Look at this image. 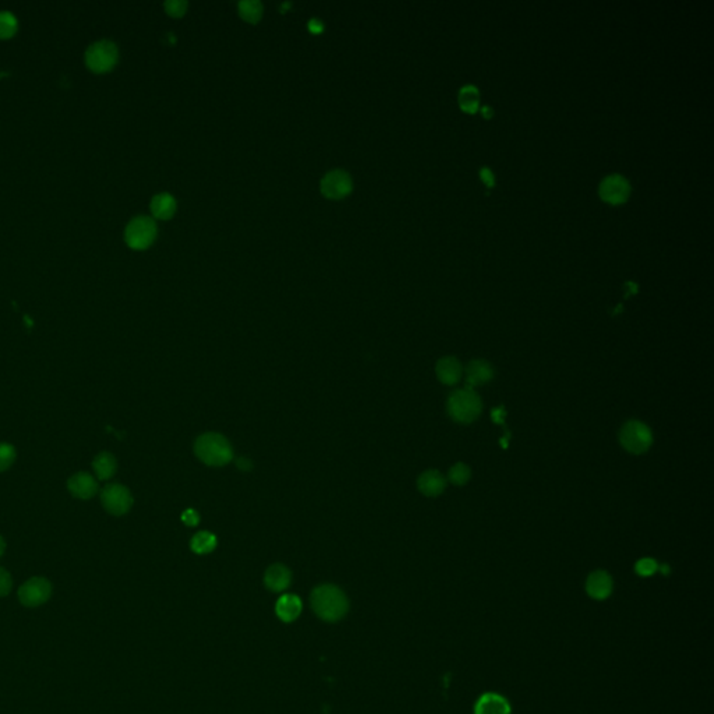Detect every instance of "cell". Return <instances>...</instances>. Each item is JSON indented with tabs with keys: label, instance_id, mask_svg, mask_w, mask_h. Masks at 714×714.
Returning a JSON list of instances; mask_svg holds the SVG:
<instances>
[{
	"label": "cell",
	"instance_id": "cell-1",
	"mask_svg": "<svg viewBox=\"0 0 714 714\" xmlns=\"http://www.w3.org/2000/svg\"><path fill=\"white\" fill-rule=\"evenodd\" d=\"M311 609L327 623L341 621L349 611L346 595L335 585H321L311 592Z\"/></svg>",
	"mask_w": 714,
	"mask_h": 714
},
{
	"label": "cell",
	"instance_id": "cell-2",
	"mask_svg": "<svg viewBox=\"0 0 714 714\" xmlns=\"http://www.w3.org/2000/svg\"><path fill=\"white\" fill-rule=\"evenodd\" d=\"M197 458L208 466L221 468L233 459V449L226 437L218 433H205L194 442Z\"/></svg>",
	"mask_w": 714,
	"mask_h": 714
},
{
	"label": "cell",
	"instance_id": "cell-3",
	"mask_svg": "<svg viewBox=\"0 0 714 714\" xmlns=\"http://www.w3.org/2000/svg\"><path fill=\"white\" fill-rule=\"evenodd\" d=\"M447 410L452 420L462 424H469L480 416L482 401L473 389H458L449 396Z\"/></svg>",
	"mask_w": 714,
	"mask_h": 714
},
{
	"label": "cell",
	"instance_id": "cell-4",
	"mask_svg": "<svg viewBox=\"0 0 714 714\" xmlns=\"http://www.w3.org/2000/svg\"><path fill=\"white\" fill-rule=\"evenodd\" d=\"M621 445L634 455H641L649 451L653 444V434L650 429L638 420L625 423L620 431Z\"/></svg>",
	"mask_w": 714,
	"mask_h": 714
},
{
	"label": "cell",
	"instance_id": "cell-5",
	"mask_svg": "<svg viewBox=\"0 0 714 714\" xmlns=\"http://www.w3.org/2000/svg\"><path fill=\"white\" fill-rule=\"evenodd\" d=\"M156 223L149 216H137L128 222L124 230L126 243L134 250L149 247L156 237Z\"/></svg>",
	"mask_w": 714,
	"mask_h": 714
},
{
	"label": "cell",
	"instance_id": "cell-6",
	"mask_svg": "<svg viewBox=\"0 0 714 714\" xmlns=\"http://www.w3.org/2000/svg\"><path fill=\"white\" fill-rule=\"evenodd\" d=\"M117 46L107 39L94 42L85 52L87 66L96 73H105L110 70L117 63Z\"/></svg>",
	"mask_w": 714,
	"mask_h": 714
},
{
	"label": "cell",
	"instance_id": "cell-7",
	"mask_svg": "<svg viewBox=\"0 0 714 714\" xmlns=\"http://www.w3.org/2000/svg\"><path fill=\"white\" fill-rule=\"evenodd\" d=\"M101 501L103 508L114 515L121 516L133 507V497L127 487L121 484H107L101 491Z\"/></svg>",
	"mask_w": 714,
	"mask_h": 714
},
{
	"label": "cell",
	"instance_id": "cell-8",
	"mask_svg": "<svg viewBox=\"0 0 714 714\" xmlns=\"http://www.w3.org/2000/svg\"><path fill=\"white\" fill-rule=\"evenodd\" d=\"M353 190V181L345 170H331L321 180V193L328 200H342Z\"/></svg>",
	"mask_w": 714,
	"mask_h": 714
},
{
	"label": "cell",
	"instance_id": "cell-9",
	"mask_svg": "<svg viewBox=\"0 0 714 714\" xmlns=\"http://www.w3.org/2000/svg\"><path fill=\"white\" fill-rule=\"evenodd\" d=\"M52 585L45 578H32L27 581L18 590L20 602L27 607H38L49 600Z\"/></svg>",
	"mask_w": 714,
	"mask_h": 714
},
{
	"label": "cell",
	"instance_id": "cell-10",
	"mask_svg": "<svg viewBox=\"0 0 714 714\" xmlns=\"http://www.w3.org/2000/svg\"><path fill=\"white\" fill-rule=\"evenodd\" d=\"M600 197L613 205L623 204L628 200L631 194V184L630 181L621 176V174H610L600 183Z\"/></svg>",
	"mask_w": 714,
	"mask_h": 714
},
{
	"label": "cell",
	"instance_id": "cell-11",
	"mask_svg": "<svg viewBox=\"0 0 714 714\" xmlns=\"http://www.w3.org/2000/svg\"><path fill=\"white\" fill-rule=\"evenodd\" d=\"M613 578L606 571H595L586 579V593L593 600H606L613 593Z\"/></svg>",
	"mask_w": 714,
	"mask_h": 714
},
{
	"label": "cell",
	"instance_id": "cell-12",
	"mask_svg": "<svg viewBox=\"0 0 714 714\" xmlns=\"http://www.w3.org/2000/svg\"><path fill=\"white\" fill-rule=\"evenodd\" d=\"M67 489L73 497L80 500H89L98 493V483L91 475L80 472L68 479Z\"/></svg>",
	"mask_w": 714,
	"mask_h": 714
},
{
	"label": "cell",
	"instance_id": "cell-13",
	"mask_svg": "<svg viewBox=\"0 0 714 714\" xmlns=\"http://www.w3.org/2000/svg\"><path fill=\"white\" fill-rule=\"evenodd\" d=\"M511 711L507 698L494 692L483 694L475 705V714H511Z\"/></svg>",
	"mask_w": 714,
	"mask_h": 714
},
{
	"label": "cell",
	"instance_id": "cell-14",
	"mask_svg": "<svg viewBox=\"0 0 714 714\" xmlns=\"http://www.w3.org/2000/svg\"><path fill=\"white\" fill-rule=\"evenodd\" d=\"M264 583L271 592H283L292 583V572L282 564H274L267 570Z\"/></svg>",
	"mask_w": 714,
	"mask_h": 714
},
{
	"label": "cell",
	"instance_id": "cell-15",
	"mask_svg": "<svg viewBox=\"0 0 714 714\" xmlns=\"http://www.w3.org/2000/svg\"><path fill=\"white\" fill-rule=\"evenodd\" d=\"M494 377V370L486 360H473L466 367V385L469 389L487 384Z\"/></svg>",
	"mask_w": 714,
	"mask_h": 714
},
{
	"label": "cell",
	"instance_id": "cell-16",
	"mask_svg": "<svg viewBox=\"0 0 714 714\" xmlns=\"http://www.w3.org/2000/svg\"><path fill=\"white\" fill-rule=\"evenodd\" d=\"M447 486L444 476L438 470H427L420 475L417 480V487L422 494L426 497H437L440 496Z\"/></svg>",
	"mask_w": 714,
	"mask_h": 714
},
{
	"label": "cell",
	"instance_id": "cell-17",
	"mask_svg": "<svg viewBox=\"0 0 714 714\" xmlns=\"http://www.w3.org/2000/svg\"><path fill=\"white\" fill-rule=\"evenodd\" d=\"M436 373L438 380L445 385L456 384L462 377V366L455 357H442L436 367Z\"/></svg>",
	"mask_w": 714,
	"mask_h": 714
},
{
	"label": "cell",
	"instance_id": "cell-18",
	"mask_svg": "<svg viewBox=\"0 0 714 714\" xmlns=\"http://www.w3.org/2000/svg\"><path fill=\"white\" fill-rule=\"evenodd\" d=\"M302 600L295 595H285L282 596L275 607L276 616L283 623H293L302 613Z\"/></svg>",
	"mask_w": 714,
	"mask_h": 714
},
{
	"label": "cell",
	"instance_id": "cell-19",
	"mask_svg": "<svg viewBox=\"0 0 714 714\" xmlns=\"http://www.w3.org/2000/svg\"><path fill=\"white\" fill-rule=\"evenodd\" d=\"M176 200L168 193L156 194L151 201V212L155 218L166 221L170 219L176 212Z\"/></svg>",
	"mask_w": 714,
	"mask_h": 714
},
{
	"label": "cell",
	"instance_id": "cell-20",
	"mask_svg": "<svg viewBox=\"0 0 714 714\" xmlns=\"http://www.w3.org/2000/svg\"><path fill=\"white\" fill-rule=\"evenodd\" d=\"M92 468H94V472L98 476V479L107 480V479L113 477V475L116 473L117 462L112 454L101 452L95 456V459L92 462Z\"/></svg>",
	"mask_w": 714,
	"mask_h": 714
},
{
	"label": "cell",
	"instance_id": "cell-21",
	"mask_svg": "<svg viewBox=\"0 0 714 714\" xmlns=\"http://www.w3.org/2000/svg\"><path fill=\"white\" fill-rule=\"evenodd\" d=\"M459 106L466 113H476L480 106V91L475 85H465L458 95Z\"/></svg>",
	"mask_w": 714,
	"mask_h": 714
},
{
	"label": "cell",
	"instance_id": "cell-22",
	"mask_svg": "<svg viewBox=\"0 0 714 714\" xmlns=\"http://www.w3.org/2000/svg\"><path fill=\"white\" fill-rule=\"evenodd\" d=\"M216 544H218V540H216L215 535H212L211 532H198L191 537V542H190L191 550L200 556L212 553L215 550Z\"/></svg>",
	"mask_w": 714,
	"mask_h": 714
},
{
	"label": "cell",
	"instance_id": "cell-23",
	"mask_svg": "<svg viewBox=\"0 0 714 714\" xmlns=\"http://www.w3.org/2000/svg\"><path fill=\"white\" fill-rule=\"evenodd\" d=\"M237 10H239V15L244 21H247L250 24H257L260 21V18L262 17L264 6L258 0H243L237 4Z\"/></svg>",
	"mask_w": 714,
	"mask_h": 714
},
{
	"label": "cell",
	"instance_id": "cell-24",
	"mask_svg": "<svg viewBox=\"0 0 714 714\" xmlns=\"http://www.w3.org/2000/svg\"><path fill=\"white\" fill-rule=\"evenodd\" d=\"M17 18L7 10L0 11V38H10L17 31Z\"/></svg>",
	"mask_w": 714,
	"mask_h": 714
},
{
	"label": "cell",
	"instance_id": "cell-25",
	"mask_svg": "<svg viewBox=\"0 0 714 714\" xmlns=\"http://www.w3.org/2000/svg\"><path fill=\"white\" fill-rule=\"evenodd\" d=\"M448 479L455 486H463L470 479V469L465 463H456L451 468L448 473Z\"/></svg>",
	"mask_w": 714,
	"mask_h": 714
},
{
	"label": "cell",
	"instance_id": "cell-26",
	"mask_svg": "<svg viewBox=\"0 0 714 714\" xmlns=\"http://www.w3.org/2000/svg\"><path fill=\"white\" fill-rule=\"evenodd\" d=\"M15 461V449L7 442H0V472H6Z\"/></svg>",
	"mask_w": 714,
	"mask_h": 714
},
{
	"label": "cell",
	"instance_id": "cell-27",
	"mask_svg": "<svg viewBox=\"0 0 714 714\" xmlns=\"http://www.w3.org/2000/svg\"><path fill=\"white\" fill-rule=\"evenodd\" d=\"M635 571L638 575H641L644 578L652 577L653 574H656L659 571V564L653 558H642L637 563Z\"/></svg>",
	"mask_w": 714,
	"mask_h": 714
},
{
	"label": "cell",
	"instance_id": "cell-28",
	"mask_svg": "<svg viewBox=\"0 0 714 714\" xmlns=\"http://www.w3.org/2000/svg\"><path fill=\"white\" fill-rule=\"evenodd\" d=\"M187 7H188L187 1H183V0H168L165 3V10L172 17L184 15L187 11Z\"/></svg>",
	"mask_w": 714,
	"mask_h": 714
},
{
	"label": "cell",
	"instance_id": "cell-29",
	"mask_svg": "<svg viewBox=\"0 0 714 714\" xmlns=\"http://www.w3.org/2000/svg\"><path fill=\"white\" fill-rule=\"evenodd\" d=\"M11 585H13V582H11L10 574L6 570L0 568V597L7 596L10 593Z\"/></svg>",
	"mask_w": 714,
	"mask_h": 714
},
{
	"label": "cell",
	"instance_id": "cell-30",
	"mask_svg": "<svg viewBox=\"0 0 714 714\" xmlns=\"http://www.w3.org/2000/svg\"><path fill=\"white\" fill-rule=\"evenodd\" d=\"M181 521L187 526H197L200 523V515L194 510H187L181 515Z\"/></svg>",
	"mask_w": 714,
	"mask_h": 714
},
{
	"label": "cell",
	"instance_id": "cell-31",
	"mask_svg": "<svg viewBox=\"0 0 714 714\" xmlns=\"http://www.w3.org/2000/svg\"><path fill=\"white\" fill-rule=\"evenodd\" d=\"M480 177H482L483 183H484L489 188L494 187V184H496V179H494V173L491 172V169H489L487 166L482 168V169H480Z\"/></svg>",
	"mask_w": 714,
	"mask_h": 714
},
{
	"label": "cell",
	"instance_id": "cell-32",
	"mask_svg": "<svg viewBox=\"0 0 714 714\" xmlns=\"http://www.w3.org/2000/svg\"><path fill=\"white\" fill-rule=\"evenodd\" d=\"M236 466L240 470H243V472H248L250 469H253V462L250 459H247V458H239L236 461Z\"/></svg>",
	"mask_w": 714,
	"mask_h": 714
},
{
	"label": "cell",
	"instance_id": "cell-33",
	"mask_svg": "<svg viewBox=\"0 0 714 714\" xmlns=\"http://www.w3.org/2000/svg\"><path fill=\"white\" fill-rule=\"evenodd\" d=\"M308 29L313 32V34H321L322 29H324V25L320 20H311L308 22Z\"/></svg>",
	"mask_w": 714,
	"mask_h": 714
},
{
	"label": "cell",
	"instance_id": "cell-34",
	"mask_svg": "<svg viewBox=\"0 0 714 714\" xmlns=\"http://www.w3.org/2000/svg\"><path fill=\"white\" fill-rule=\"evenodd\" d=\"M504 415H505V412H504L503 409H496V410L493 412V419H494V422H496V423H503V417H504Z\"/></svg>",
	"mask_w": 714,
	"mask_h": 714
},
{
	"label": "cell",
	"instance_id": "cell-35",
	"mask_svg": "<svg viewBox=\"0 0 714 714\" xmlns=\"http://www.w3.org/2000/svg\"><path fill=\"white\" fill-rule=\"evenodd\" d=\"M480 112H482V114L484 116V119H491V117H493V109H491L490 106H483V107L480 109Z\"/></svg>",
	"mask_w": 714,
	"mask_h": 714
},
{
	"label": "cell",
	"instance_id": "cell-36",
	"mask_svg": "<svg viewBox=\"0 0 714 714\" xmlns=\"http://www.w3.org/2000/svg\"><path fill=\"white\" fill-rule=\"evenodd\" d=\"M4 550H6V543H4V540H3V537H1V536H0V557H1V556H3V553H4Z\"/></svg>",
	"mask_w": 714,
	"mask_h": 714
}]
</instances>
